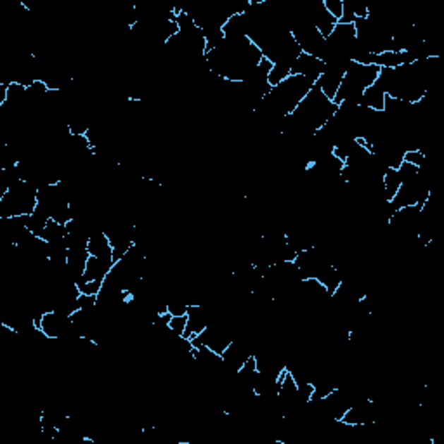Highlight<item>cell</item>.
I'll return each mask as SVG.
<instances>
[{"mask_svg": "<svg viewBox=\"0 0 444 444\" xmlns=\"http://www.w3.org/2000/svg\"><path fill=\"white\" fill-rule=\"evenodd\" d=\"M380 70L382 68H378L377 64H361L356 63V61H349L347 66H345L342 83H340L339 92H337L333 102L337 106L342 104V102L359 104L363 92L377 82Z\"/></svg>", "mask_w": 444, "mask_h": 444, "instance_id": "obj_1", "label": "cell"}, {"mask_svg": "<svg viewBox=\"0 0 444 444\" xmlns=\"http://www.w3.org/2000/svg\"><path fill=\"white\" fill-rule=\"evenodd\" d=\"M39 188L26 181H20L11 186L0 196V219L20 217V215H32L37 210Z\"/></svg>", "mask_w": 444, "mask_h": 444, "instance_id": "obj_2", "label": "cell"}, {"mask_svg": "<svg viewBox=\"0 0 444 444\" xmlns=\"http://www.w3.org/2000/svg\"><path fill=\"white\" fill-rule=\"evenodd\" d=\"M35 326L42 330L49 340H58V342H71L75 339H80L77 335L73 321L68 314L59 311H45L40 318L35 320Z\"/></svg>", "mask_w": 444, "mask_h": 444, "instance_id": "obj_3", "label": "cell"}, {"mask_svg": "<svg viewBox=\"0 0 444 444\" xmlns=\"http://www.w3.org/2000/svg\"><path fill=\"white\" fill-rule=\"evenodd\" d=\"M347 63L349 61H332V63H328L326 64L325 73L321 75L320 80L314 83L330 101L335 100L337 92H339V87L340 83H342Z\"/></svg>", "mask_w": 444, "mask_h": 444, "instance_id": "obj_4", "label": "cell"}, {"mask_svg": "<svg viewBox=\"0 0 444 444\" xmlns=\"http://www.w3.org/2000/svg\"><path fill=\"white\" fill-rule=\"evenodd\" d=\"M325 70H326V63L323 59L316 58V56L304 54L302 52V54L299 56L294 63H292L290 75H301V77H306L307 80L316 83L318 80H320L321 75L325 73Z\"/></svg>", "mask_w": 444, "mask_h": 444, "instance_id": "obj_5", "label": "cell"}, {"mask_svg": "<svg viewBox=\"0 0 444 444\" xmlns=\"http://www.w3.org/2000/svg\"><path fill=\"white\" fill-rule=\"evenodd\" d=\"M186 318H188V325H186L184 332L186 339H195V337H198L212 321V314L210 311H208V307L198 306V304H191V306L188 307Z\"/></svg>", "mask_w": 444, "mask_h": 444, "instance_id": "obj_6", "label": "cell"}, {"mask_svg": "<svg viewBox=\"0 0 444 444\" xmlns=\"http://www.w3.org/2000/svg\"><path fill=\"white\" fill-rule=\"evenodd\" d=\"M309 14H311V21H313L314 28L320 32V35L323 37V39L326 40L330 35L333 33V30H335L337 26V21L335 18L332 16V14L328 13V11L325 9L323 6V0H320V2L316 4L314 7H311L309 9Z\"/></svg>", "mask_w": 444, "mask_h": 444, "instance_id": "obj_7", "label": "cell"}, {"mask_svg": "<svg viewBox=\"0 0 444 444\" xmlns=\"http://www.w3.org/2000/svg\"><path fill=\"white\" fill-rule=\"evenodd\" d=\"M384 102H385L384 89L375 82L373 85H370L366 90H364L359 104L364 106V108L371 109V112H384Z\"/></svg>", "mask_w": 444, "mask_h": 444, "instance_id": "obj_8", "label": "cell"}, {"mask_svg": "<svg viewBox=\"0 0 444 444\" xmlns=\"http://www.w3.org/2000/svg\"><path fill=\"white\" fill-rule=\"evenodd\" d=\"M400 186L401 179L397 169H385V172L382 174V191H384L385 202H392L394 196L400 191Z\"/></svg>", "mask_w": 444, "mask_h": 444, "instance_id": "obj_9", "label": "cell"}, {"mask_svg": "<svg viewBox=\"0 0 444 444\" xmlns=\"http://www.w3.org/2000/svg\"><path fill=\"white\" fill-rule=\"evenodd\" d=\"M287 77H290V66H287V64H275L272 70L269 71L268 82L269 85L275 87L278 85V83H282Z\"/></svg>", "mask_w": 444, "mask_h": 444, "instance_id": "obj_10", "label": "cell"}, {"mask_svg": "<svg viewBox=\"0 0 444 444\" xmlns=\"http://www.w3.org/2000/svg\"><path fill=\"white\" fill-rule=\"evenodd\" d=\"M425 158H427V155H425L424 150H408L403 155V162L419 167V169L425 163Z\"/></svg>", "mask_w": 444, "mask_h": 444, "instance_id": "obj_11", "label": "cell"}, {"mask_svg": "<svg viewBox=\"0 0 444 444\" xmlns=\"http://www.w3.org/2000/svg\"><path fill=\"white\" fill-rule=\"evenodd\" d=\"M186 325H188V318H186V316H172V318H170L169 330L174 333V335L184 337Z\"/></svg>", "mask_w": 444, "mask_h": 444, "instance_id": "obj_12", "label": "cell"}, {"mask_svg": "<svg viewBox=\"0 0 444 444\" xmlns=\"http://www.w3.org/2000/svg\"><path fill=\"white\" fill-rule=\"evenodd\" d=\"M323 6L337 21H340L344 13V0H323Z\"/></svg>", "mask_w": 444, "mask_h": 444, "instance_id": "obj_13", "label": "cell"}]
</instances>
